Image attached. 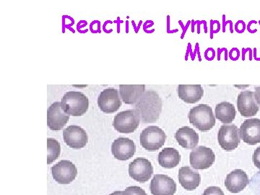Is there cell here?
Here are the masks:
<instances>
[{"label":"cell","mask_w":260,"mask_h":195,"mask_svg":"<svg viewBox=\"0 0 260 195\" xmlns=\"http://www.w3.org/2000/svg\"><path fill=\"white\" fill-rule=\"evenodd\" d=\"M162 100L153 90L145 91L135 104V109L143 123L156 122L162 111Z\"/></svg>","instance_id":"1"},{"label":"cell","mask_w":260,"mask_h":195,"mask_svg":"<svg viewBox=\"0 0 260 195\" xmlns=\"http://www.w3.org/2000/svg\"><path fill=\"white\" fill-rule=\"evenodd\" d=\"M61 107L67 114L73 116H81L88 111V97L79 91H68L61 99Z\"/></svg>","instance_id":"2"},{"label":"cell","mask_w":260,"mask_h":195,"mask_svg":"<svg viewBox=\"0 0 260 195\" xmlns=\"http://www.w3.org/2000/svg\"><path fill=\"white\" fill-rule=\"evenodd\" d=\"M189 119V122L201 132L209 131L215 124L213 109L207 104H200L191 109Z\"/></svg>","instance_id":"3"},{"label":"cell","mask_w":260,"mask_h":195,"mask_svg":"<svg viewBox=\"0 0 260 195\" xmlns=\"http://www.w3.org/2000/svg\"><path fill=\"white\" fill-rule=\"evenodd\" d=\"M140 145L150 152L161 148L167 140L165 132L157 126H149L143 130L140 137Z\"/></svg>","instance_id":"4"},{"label":"cell","mask_w":260,"mask_h":195,"mask_svg":"<svg viewBox=\"0 0 260 195\" xmlns=\"http://www.w3.org/2000/svg\"><path fill=\"white\" fill-rule=\"evenodd\" d=\"M140 118L135 109L118 113L114 117L113 126L116 131L124 134L134 133L138 129Z\"/></svg>","instance_id":"5"},{"label":"cell","mask_w":260,"mask_h":195,"mask_svg":"<svg viewBox=\"0 0 260 195\" xmlns=\"http://www.w3.org/2000/svg\"><path fill=\"white\" fill-rule=\"evenodd\" d=\"M218 140L222 149L225 151H232L237 149L240 143V131L235 124H224L219 129Z\"/></svg>","instance_id":"6"},{"label":"cell","mask_w":260,"mask_h":195,"mask_svg":"<svg viewBox=\"0 0 260 195\" xmlns=\"http://www.w3.org/2000/svg\"><path fill=\"white\" fill-rule=\"evenodd\" d=\"M54 180L60 184H69L78 175V169L70 160H61L51 169Z\"/></svg>","instance_id":"7"},{"label":"cell","mask_w":260,"mask_h":195,"mask_svg":"<svg viewBox=\"0 0 260 195\" xmlns=\"http://www.w3.org/2000/svg\"><path fill=\"white\" fill-rule=\"evenodd\" d=\"M153 174V166L148 159L138 158L129 164V175L138 182L145 183L150 180Z\"/></svg>","instance_id":"8"},{"label":"cell","mask_w":260,"mask_h":195,"mask_svg":"<svg viewBox=\"0 0 260 195\" xmlns=\"http://www.w3.org/2000/svg\"><path fill=\"white\" fill-rule=\"evenodd\" d=\"M215 160V153L212 149L205 146L194 148L189 155V162L194 169H209Z\"/></svg>","instance_id":"9"},{"label":"cell","mask_w":260,"mask_h":195,"mask_svg":"<svg viewBox=\"0 0 260 195\" xmlns=\"http://www.w3.org/2000/svg\"><path fill=\"white\" fill-rule=\"evenodd\" d=\"M98 105L106 114H113L119 110L121 106L119 90L115 88H107L103 90L98 99Z\"/></svg>","instance_id":"10"},{"label":"cell","mask_w":260,"mask_h":195,"mask_svg":"<svg viewBox=\"0 0 260 195\" xmlns=\"http://www.w3.org/2000/svg\"><path fill=\"white\" fill-rule=\"evenodd\" d=\"M63 139L70 148L81 149L88 143V136L83 128L79 126L71 125L64 129Z\"/></svg>","instance_id":"11"},{"label":"cell","mask_w":260,"mask_h":195,"mask_svg":"<svg viewBox=\"0 0 260 195\" xmlns=\"http://www.w3.org/2000/svg\"><path fill=\"white\" fill-rule=\"evenodd\" d=\"M70 119V115L63 111L61 102H54L48 109L47 124L53 131H59L64 128Z\"/></svg>","instance_id":"12"},{"label":"cell","mask_w":260,"mask_h":195,"mask_svg":"<svg viewBox=\"0 0 260 195\" xmlns=\"http://www.w3.org/2000/svg\"><path fill=\"white\" fill-rule=\"evenodd\" d=\"M150 189L153 195H174L177 191V184L167 175L156 174L150 182Z\"/></svg>","instance_id":"13"},{"label":"cell","mask_w":260,"mask_h":195,"mask_svg":"<svg viewBox=\"0 0 260 195\" xmlns=\"http://www.w3.org/2000/svg\"><path fill=\"white\" fill-rule=\"evenodd\" d=\"M112 152L114 158L125 161L134 156L136 146L133 140L127 138H119L113 142Z\"/></svg>","instance_id":"14"},{"label":"cell","mask_w":260,"mask_h":195,"mask_svg":"<svg viewBox=\"0 0 260 195\" xmlns=\"http://www.w3.org/2000/svg\"><path fill=\"white\" fill-rule=\"evenodd\" d=\"M241 139L246 144L254 145L260 143V119H246L241 126Z\"/></svg>","instance_id":"15"},{"label":"cell","mask_w":260,"mask_h":195,"mask_svg":"<svg viewBox=\"0 0 260 195\" xmlns=\"http://www.w3.org/2000/svg\"><path fill=\"white\" fill-rule=\"evenodd\" d=\"M237 108L241 115L244 117L255 116L259 107L256 104L254 92H241L237 97Z\"/></svg>","instance_id":"16"},{"label":"cell","mask_w":260,"mask_h":195,"mask_svg":"<svg viewBox=\"0 0 260 195\" xmlns=\"http://www.w3.org/2000/svg\"><path fill=\"white\" fill-rule=\"evenodd\" d=\"M249 182L247 174L241 169H237L228 174L225 186L230 192L239 193L245 189Z\"/></svg>","instance_id":"17"},{"label":"cell","mask_w":260,"mask_h":195,"mask_svg":"<svg viewBox=\"0 0 260 195\" xmlns=\"http://www.w3.org/2000/svg\"><path fill=\"white\" fill-rule=\"evenodd\" d=\"M175 138L182 148L194 149L199 143V135L192 128L183 126L177 130Z\"/></svg>","instance_id":"18"},{"label":"cell","mask_w":260,"mask_h":195,"mask_svg":"<svg viewBox=\"0 0 260 195\" xmlns=\"http://www.w3.org/2000/svg\"><path fill=\"white\" fill-rule=\"evenodd\" d=\"M204 94V90L200 85H179L178 95L183 102L195 104L200 102Z\"/></svg>","instance_id":"19"},{"label":"cell","mask_w":260,"mask_h":195,"mask_svg":"<svg viewBox=\"0 0 260 195\" xmlns=\"http://www.w3.org/2000/svg\"><path fill=\"white\" fill-rule=\"evenodd\" d=\"M179 181L181 186L188 191H193L199 186L201 177L190 167H183L179 171Z\"/></svg>","instance_id":"20"},{"label":"cell","mask_w":260,"mask_h":195,"mask_svg":"<svg viewBox=\"0 0 260 195\" xmlns=\"http://www.w3.org/2000/svg\"><path fill=\"white\" fill-rule=\"evenodd\" d=\"M145 85H120L119 92L123 102L133 105L140 100L145 93Z\"/></svg>","instance_id":"21"},{"label":"cell","mask_w":260,"mask_h":195,"mask_svg":"<svg viewBox=\"0 0 260 195\" xmlns=\"http://www.w3.org/2000/svg\"><path fill=\"white\" fill-rule=\"evenodd\" d=\"M180 161V154L176 149L164 148L158 154L159 164L166 169H173V168L177 167Z\"/></svg>","instance_id":"22"},{"label":"cell","mask_w":260,"mask_h":195,"mask_svg":"<svg viewBox=\"0 0 260 195\" xmlns=\"http://www.w3.org/2000/svg\"><path fill=\"white\" fill-rule=\"evenodd\" d=\"M215 112L217 119L224 124L232 123L237 114L235 107L229 102L219 103L215 107Z\"/></svg>","instance_id":"23"},{"label":"cell","mask_w":260,"mask_h":195,"mask_svg":"<svg viewBox=\"0 0 260 195\" xmlns=\"http://www.w3.org/2000/svg\"><path fill=\"white\" fill-rule=\"evenodd\" d=\"M47 164H51L59 158L61 153V146L59 142L53 138L47 139Z\"/></svg>","instance_id":"24"},{"label":"cell","mask_w":260,"mask_h":195,"mask_svg":"<svg viewBox=\"0 0 260 195\" xmlns=\"http://www.w3.org/2000/svg\"><path fill=\"white\" fill-rule=\"evenodd\" d=\"M123 195H148L144 189L139 186H133L126 188L125 190L123 191Z\"/></svg>","instance_id":"25"},{"label":"cell","mask_w":260,"mask_h":195,"mask_svg":"<svg viewBox=\"0 0 260 195\" xmlns=\"http://www.w3.org/2000/svg\"><path fill=\"white\" fill-rule=\"evenodd\" d=\"M203 195H225L222 189L218 186H210L205 189Z\"/></svg>","instance_id":"26"},{"label":"cell","mask_w":260,"mask_h":195,"mask_svg":"<svg viewBox=\"0 0 260 195\" xmlns=\"http://www.w3.org/2000/svg\"><path fill=\"white\" fill-rule=\"evenodd\" d=\"M252 160L254 166L260 170V146L254 150L252 155Z\"/></svg>","instance_id":"27"},{"label":"cell","mask_w":260,"mask_h":195,"mask_svg":"<svg viewBox=\"0 0 260 195\" xmlns=\"http://www.w3.org/2000/svg\"><path fill=\"white\" fill-rule=\"evenodd\" d=\"M254 96H255L256 104H257L260 107V86L256 87Z\"/></svg>","instance_id":"28"},{"label":"cell","mask_w":260,"mask_h":195,"mask_svg":"<svg viewBox=\"0 0 260 195\" xmlns=\"http://www.w3.org/2000/svg\"><path fill=\"white\" fill-rule=\"evenodd\" d=\"M110 195H123V191H114V192L112 193Z\"/></svg>","instance_id":"29"}]
</instances>
